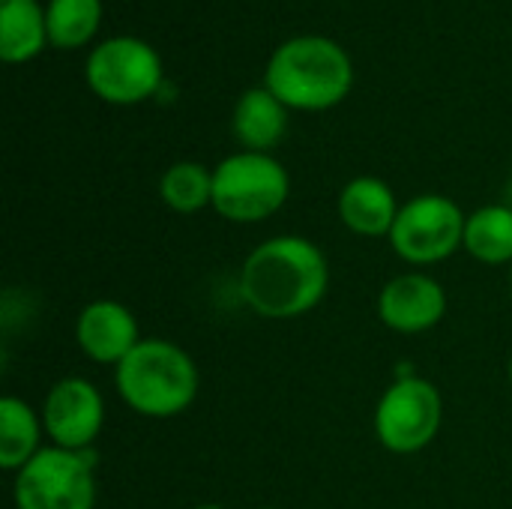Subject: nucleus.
<instances>
[{
	"label": "nucleus",
	"instance_id": "6",
	"mask_svg": "<svg viewBox=\"0 0 512 509\" xmlns=\"http://www.w3.org/2000/svg\"><path fill=\"white\" fill-rule=\"evenodd\" d=\"M444 402L432 381L420 375H402L393 381L375 408V438L396 456L426 450L441 429Z\"/></svg>",
	"mask_w": 512,
	"mask_h": 509
},
{
	"label": "nucleus",
	"instance_id": "11",
	"mask_svg": "<svg viewBox=\"0 0 512 509\" xmlns=\"http://www.w3.org/2000/svg\"><path fill=\"white\" fill-rule=\"evenodd\" d=\"M78 348L105 366H120L141 342L135 315L117 300H93L78 312L75 321Z\"/></svg>",
	"mask_w": 512,
	"mask_h": 509
},
{
	"label": "nucleus",
	"instance_id": "13",
	"mask_svg": "<svg viewBox=\"0 0 512 509\" xmlns=\"http://www.w3.org/2000/svg\"><path fill=\"white\" fill-rule=\"evenodd\" d=\"M396 216V195L381 177H354L339 192V219L357 237H390Z\"/></svg>",
	"mask_w": 512,
	"mask_h": 509
},
{
	"label": "nucleus",
	"instance_id": "16",
	"mask_svg": "<svg viewBox=\"0 0 512 509\" xmlns=\"http://www.w3.org/2000/svg\"><path fill=\"white\" fill-rule=\"evenodd\" d=\"M471 258L489 267L512 264V207L486 204L465 222V246Z\"/></svg>",
	"mask_w": 512,
	"mask_h": 509
},
{
	"label": "nucleus",
	"instance_id": "21",
	"mask_svg": "<svg viewBox=\"0 0 512 509\" xmlns=\"http://www.w3.org/2000/svg\"><path fill=\"white\" fill-rule=\"evenodd\" d=\"M510 294H512V273H510Z\"/></svg>",
	"mask_w": 512,
	"mask_h": 509
},
{
	"label": "nucleus",
	"instance_id": "22",
	"mask_svg": "<svg viewBox=\"0 0 512 509\" xmlns=\"http://www.w3.org/2000/svg\"><path fill=\"white\" fill-rule=\"evenodd\" d=\"M258 509H276V507H258Z\"/></svg>",
	"mask_w": 512,
	"mask_h": 509
},
{
	"label": "nucleus",
	"instance_id": "10",
	"mask_svg": "<svg viewBox=\"0 0 512 509\" xmlns=\"http://www.w3.org/2000/svg\"><path fill=\"white\" fill-rule=\"evenodd\" d=\"M447 315V291L429 273L411 270L390 279L378 294V318L384 327L414 336L441 324Z\"/></svg>",
	"mask_w": 512,
	"mask_h": 509
},
{
	"label": "nucleus",
	"instance_id": "1",
	"mask_svg": "<svg viewBox=\"0 0 512 509\" xmlns=\"http://www.w3.org/2000/svg\"><path fill=\"white\" fill-rule=\"evenodd\" d=\"M330 288V264L318 243L282 234L264 240L240 267L243 303L270 321H291L312 312Z\"/></svg>",
	"mask_w": 512,
	"mask_h": 509
},
{
	"label": "nucleus",
	"instance_id": "8",
	"mask_svg": "<svg viewBox=\"0 0 512 509\" xmlns=\"http://www.w3.org/2000/svg\"><path fill=\"white\" fill-rule=\"evenodd\" d=\"M84 78L99 99L135 105L162 87V57L138 36H111L90 51Z\"/></svg>",
	"mask_w": 512,
	"mask_h": 509
},
{
	"label": "nucleus",
	"instance_id": "17",
	"mask_svg": "<svg viewBox=\"0 0 512 509\" xmlns=\"http://www.w3.org/2000/svg\"><path fill=\"white\" fill-rule=\"evenodd\" d=\"M159 198L174 213H198L213 204V171L201 162H174L159 177Z\"/></svg>",
	"mask_w": 512,
	"mask_h": 509
},
{
	"label": "nucleus",
	"instance_id": "4",
	"mask_svg": "<svg viewBox=\"0 0 512 509\" xmlns=\"http://www.w3.org/2000/svg\"><path fill=\"white\" fill-rule=\"evenodd\" d=\"M291 195V177L270 153L240 150L213 168V210L240 225L276 216Z\"/></svg>",
	"mask_w": 512,
	"mask_h": 509
},
{
	"label": "nucleus",
	"instance_id": "19",
	"mask_svg": "<svg viewBox=\"0 0 512 509\" xmlns=\"http://www.w3.org/2000/svg\"><path fill=\"white\" fill-rule=\"evenodd\" d=\"M192 509H225V507H219V504H201V507H192Z\"/></svg>",
	"mask_w": 512,
	"mask_h": 509
},
{
	"label": "nucleus",
	"instance_id": "18",
	"mask_svg": "<svg viewBox=\"0 0 512 509\" xmlns=\"http://www.w3.org/2000/svg\"><path fill=\"white\" fill-rule=\"evenodd\" d=\"M45 18L54 48H81L102 24V0H48Z\"/></svg>",
	"mask_w": 512,
	"mask_h": 509
},
{
	"label": "nucleus",
	"instance_id": "7",
	"mask_svg": "<svg viewBox=\"0 0 512 509\" xmlns=\"http://www.w3.org/2000/svg\"><path fill=\"white\" fill-rule=\"evenodd\" d=\"M462 207L438 192H426L399 207V216L390 231V246L396 255L414 267H429L447 261L456 249L465 246Z\"/></svg>",
	"mask_w": 512,
	"mask_h": 509
},
{
	"label": "nucleus",
	"instance_id": "12",
	"mask_svg": "<svg viewBox=\"0 0 512 509\" xmlns=\"http://www.w3.org/2000/svg\"><path fill=\"white\" fill-rule=\"evenodd\" d=\"M231 132L243 150L270 153L288 132V105L267 87H249L231 114Z\"/></svg>",
	"mask_w": 512,
	"mask_h": 509
},
{
	"label": "nucleus",
	"instance_id": "2",
	"mask_svg": "<svg viewBox=\"0 0 512 509\" xmlns=\"http://www.w3.org/2000/svg\"><path fill=\"white\" fill-rule=\"evenodd\" d=\"M264 84L297 111H324L339 105L354 84L348 51L318 33L285 39L264 72Z\"/></svg>",
	"mask_w": 512,
	"mask_h": 509
},
{
	"label": "nucleus",
	"instance_id": "14",
	"mask_svg": "<svg viewBox=\"0 0 512 509\" xmlns=\"http://www.w3.org/2000/svg\"><path fill=\"white\" fill-rule=\"evenodd\" d=\"M48 42V18L39 0H0V57L27 63Z\"/></svg>",
	"mask_w": 512,
	"mask_h": 509
},
{
	"label": "nucleus",
	"instance_id": "15",
	"mask_svg": "<svg viewBox=\"0 0 512 509\" xmlns=\"http://www.w3.org/2000/svg\"><path fill=\"white\" fill-rule=\"evenodd\" d=\"M45 426L42 414H36L24 399L3 396L0 399V468L3 471H21L42 447Z\"/></svg>",
	"mask_w": 512,
	"mask_h": 509
},
{
	"label": "nucleus",
	"instance_id": "9",
	"mask_svg": "<svg viewBox=\"0 0 512 509\" xmlns=\"http://www.w3.org/2000/svg\"><path fill=\"white\" fill-rule=\"evenodd\" d=\"M105 423L102 393L87 378H60L42 402V426L54 447L90 450Z\"/></svg>",
	"mask_w": 512,
	"mask_h": 509
},
{
	"label": "nucleus",
	"instance_id": "5",
	"mask_svg": "<svg viewBox=\"0 0 512 509\" xmlns=\"http://www.w3.org/2000/svg\"><path fill=\"white\" fill-rule=\"evenodd\" d=\"M18 509H93L96 507V456L93 450L42 447L12 486Z\"/></svg>",
	"mask_w": 512,
	"mask_h": 509
},
{
	"label": "nucleus",
	"instance_id": "20",
	"mask_svg": "<svg viewBox=\"0 0 512 509\" xmlns=\"http://www.w3.org/2000/svg\"><path fill=\"white\" fill-rule=\"evenodd\" d=\"M510 381H512V360H510Z\"/></svg>",
	"mask_w": 512,
	"mask_h": 509
},
{
	"label": "nucleus",
	"instance_id": "3",
	"mask_svg": "<svg viewBox=\"0 0 512 509\" xmlns=\"http://www.w3.org/2000/svg\"><path fill=\"white\" fill-rule=\"evenodd\" d=\"M114 384L120 399L141 417L168 420L198 396L195 360L168 339H141L138 348L114 366Z\"/></svg>",
	"mask_w": 512,
	"mask_h": 509
}]
</instances>
